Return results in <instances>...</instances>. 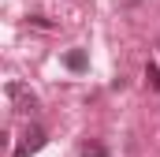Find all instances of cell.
<instances>
[{"label":"cell","instance_id":"obj_5","mask_svg":"<svg viewBox=\"0 0 160 157\" xmlns=\"http://www.w3.org/2000/svg\"><path fill=\"white\" fill-rule=\"evenodd\" d=\"M145 86H149V90H157V86H160V68H157V64L145 68Z\"/></svg>","mask_w":160,"mask_h":157},{"label":"cell","instance_id":"obj_3","mask_svg":"<svg viewBox=\"0 0 160 157\" xmlns=\"http://www.w3.org/2000/svg\"><path fill=\"white\" fill-rule=\"evenodd\" d=\"M63 64H67L71 71H82V68H86V52H82V49H71V52L63 56Z\"/></svg>","mask_w":160,"mask_h":157},{"label":"cell","instance_id":"obj_4","mask_svg":"<svg viewBox=\"0 0 160 157\" xmlns=\"http://www.w3.org/2000/svg\"><path fill=\"white\" fill-rule=\"evenodd\" d=\"M82 157H108V150L101 142H82Z\"/></svg>","mask_w":160,"mask_h":157},{"label":"cell","instance_id":"obj_2","mask_svg":"<svg viewBox=\"0 0 160 157\" xmlns=\"http://www.w3.org/2000/svg\"><path fill=\"white\" fill-rule=\"evenodd\" d=\"M45 142H48V135H45L41 127H26V135H22V146L15 150V157H34L41 146H45Z\"/></svg>","mask_w":160,"mask_h":157},{"label":"cell","instance_id":"obj_1","mask_svg":"<svg viewBox=\"0 0 160 157\" xmlns=\"http://www.w3.org/2000/svg\"><path fill=\"white\" fill-rule=\"evenodd\" d=\"M8 101L15 105V112H34L38 109V94L26 82H8Z\"/></svg>","mask_w":160,"mask_h":157},{"label":"cell","instance_id":"obj_6","mask_svg":"<svg viewBox=\"0 0 160 157\" xmlns=\"http://www.w3.org/2000/svg\"><path fill=\"white\" fill-rule=\"evenodd\" d=\"M30 26H41V30H52V19H45V15H30Z\"/></svg>","mask_w":160,"mask_h":157}]
</instances>
